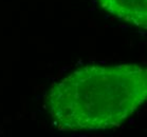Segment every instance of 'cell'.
<instances>
[{"instance_id": "7a4b0ae2", "label": "cell", "mask_w": 147, "mask_h": 137, "mask_svg": "<svg viewBox=\"0 0 147 137\" xmlns=\"http://www.w3.org/2000/svg\"><path fill=\"white\" fill-rule=\"evenodd\" d=\"M97 2L112 16L146 30L147 0H97Z\"/></svg>"}, {"instance_id": "6da1fadb", "label": "cell", "mask_w": 147, "mask_h": 137, "mask_svg": "<svg viewBox=\"0 0 147 137\" xmlns=\"http://www.w3.org/2000/svg\"><path fill=\"white\" fill-rule=\"evenodd\" d=\"M146 97L147 73L143 67L88 65L54 84L48 108L61 130L91 132L119 127Z\"/></svg>"}]
</instances>
